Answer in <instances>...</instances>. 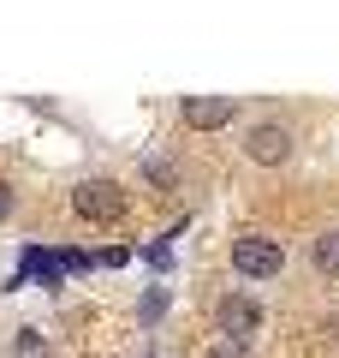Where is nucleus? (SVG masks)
I'll return each instance as SVG.
<instances>
[{"mask_svg": "<svg viewBox=\"0 0 339 358\" xmlns=\"http://www.w3.org/2000/svg\"><path fill=\"white\" fill-rule=\"evenodd\" d=\"M310 268L327 275V281H339V227H322L310 239Z\"/></svg>", "mask_w": 339, "mask_h": 358, "instance_id": "6", "label": "nucleus"}, {"mask_svg": "<svg viewBox=\"0 0 339 358\" xmlns=\"http://www.w3.org/2000/svg\"><path fill=\"white\" fill-rule=\"evenodd\" d=\"M232 268H239L244 281H274L280 268H286V245L274 233H239L232 239Z\"/></svg>", "mask_w": 339, "mask_h": 358, "instance_id": "1", "label": "nucleus"}, {"mask_svg": "<svg viewBox=\"0 0 339 358\" xmlns=\"http://www.w3.org/2000/svg\"><path fill=\"white\" fill-rule=\"evenodd\" d=\"M214 322H220L226 341H250V334L262 329V305H256L250 293H226L220 305H214Z\"/></svg>", "mask_w": 339, "mask_h": 358, "instance_id": "4", "label": "nucleus"}, {"mask_svg": "<svg viewBox=\"0 0 339 358\" xmlns=\"http://www.w3.org/2000/svg\"><path fill=\"white\" fill-rule=\"evenodd\" d=\"M232 114H239V102H232V96H185V102H179V120H185L190 131L232 126Z\"/></svg>", "mask_w": 339, "mask_h": 358, "instance_id": "5", "label": "nucleus"}, {"mask_svg": "<svg viewBox=\"0 0 339 358\" xmlns=\"http://www.w3.org/2000/svg\"><path fill=\"white\" fill-rule=\"evenodd\" d=\"M13 358H54V346L42 341V329H18L13 334Z\"/></svg>", "mask_w": 339, "mask_h": 358, "instance_id": "7", "label": "nucleus"}, {"mask_svg": "<svg viewBox=\"0 0 339 358\" xmlns=\"http://www.w3.org/2000/svg\"><path fill=\"white\" fill-rule=\"evenodd\" d=\"M13 209H18V197H13V185L0 179V221H13Z\"/></svg>", "mask_w": 339, "mask_h": 358, "instance_id": "9", "label": "nucleus"}, {"mask_svg": "<svg viewBox=\"0 0 339 358\" xmlns=\"http://www.w3.org/2000/svg\"><path fill=\"white\" fill-rule=\"evenodd\" d=\"M292 150H298V131H292L286 120H256V126L244 131V155H250L256 167H286Z\"/></svg>", "mask_w": 339, "mask_h": 358, "instance_id": "3", "label": "nucleus"}, {"mask_svg": "<svg viewBox=\"0 0 339 358\" xmlns=\"http://www.w3.org/2000/svg\"><path fill=\"white\" fill-rule=\"evenodd\" d=\"M202 358H250V341H226V334H220V341H214Z\"/></svg>", "mask_w": 339, "mask_h": 358, "instance_id": "8", "label": "nucleus"}, {"mask_svg": "<svg viewBox=\"0 0 339 358\" xmlns=\"http://www.w3.org/2000/svg\"><path fill=\"white\" fill-rule=\"evenodd\" d=\"M126 185H119V179H107V173H89V179H77L72 185V209L84 221H119L126 215Z\"/></svg>", "mask_w": 339, "mask_h": 358, "instance_id": "2", "label": "nucleus"}]
</instances>
